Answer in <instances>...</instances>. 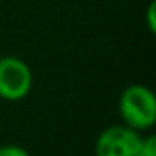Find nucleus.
Masks as SVG:
<instances>
[{
    "mask_svg": "<svg viewBox=\"0 0 156 156\" xmlns=\"http://www.w3.org/2000/svg\"><path fill=\"white\" fill-rule=\"evenodd\" d=\"M119 114L122 124L138 133L149 131L156 122L154 92L143 84H131L121 92Z\"/></svg>",
    "mask_w": 156,
    "mask_h": 156,
    "instance_id": "obj_1",
    "label": "nucleus"
},
{
    "mask_svg": "<svg viewBox=\"0 0 156 156\" xmlns=\"http://www.w3.org/2000/svg\"><path fill=\"white\" fill-rule=\"evenodd\" d=\"M32 71L17 55L0 57V98L4 101H22L32 89Z\"/></svg>",
    "mask_w": 156,
    "mask_h": 156,
    "instance_id": "obj_2",
    "label": "nucleus"
},
{
    "mask_svg": "<svg viewBox=\"0 0 156 156\" xmlns=\"http://www.w3.org/2000/svg\"><path fill=\"white\" fill-rule=\"evenodd\" d=\"M141 133L126 124H112L102 129L96 139V156H136Z\"/></svg>",
    "mask_w": 156,
    "mask_h": 156,
    "instance_id": "obj_3",
    "label": "nucleus"
},
{
    "mask_svg": "<svg viewBox=\"0 0 156 156\" xmlns=\"http://www.w3.org/2000/svg\"><path fill=\"white\" fill-rule=\"evenodd\" d=\"M136 156H156V138L153 134L141 136Z\"/></svg>",
    "mask_w": 156,
    "mask_h": 156,
    "instance_id": "obj_4",
    "label": "nucleus"
},
{
    "mask_svg": "<svg viewBox=\"0 0 156 156\" xmlns=\"http://www.w3.org/2000/svg\"><path fill=\"white\" fill-rule=\"evenodd\" d=\"M0 156H30L25 148L19 144H4L0 146Z\"/></svg>",
    "mask_w": 156,
    "mask_h": 156,
    "instance_id": "obj_5",
    "label": "nucleus"
},
{
    "mask_svg": "<svg viewBox=\"0 0 156 156\" xmlns=\"http://www.w3.org/2000/svg\"><path fill=\"white\" fill-rule=\"evenodd\" d=\"M154 0H153L151 4L148 7V12H146V25H148V30L151 34H154L156 30V14H154Z\"/></svg>",
    "mask_w": 156,
    "mask_h": 156,
    "instance_id": "obj_6",
    "label": "nucleus"
}]
</instances>
